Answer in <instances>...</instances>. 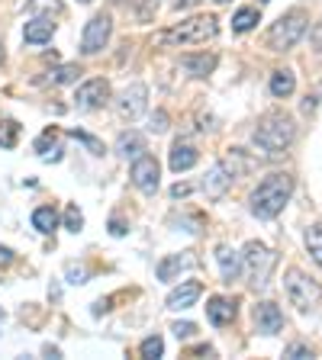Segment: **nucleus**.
Returning <instances> with one entry per match:
<instances>
[{"label": "nucleus", "instance_id": "obj_1", "mask_svg": "<svg viewBox=\"0 0 322 360\" xmlns=\"http://www.w3.org/2000/svg\"><path fill=\"white\" fill-rule=\"evenodd\" d=\"M290 193H293L290 174H268V177L252 190L248 206H252V212H255L258 219H274V216H280L284 206L290 202Z\"/></svg>", "mask_w": 322, "mask_h": 360}, {"label": "nucleus", "instance_id": "obj_2", "mask_svg": "<svg viewBox=\"0 0 322 360\" xmlns=\"http://www.w3.org/2000/svg\"><path fill=\"white\" fill-rule=\"evenodd\" d=\"M293 139H297V126H293V116H287V112L274 110V112H268V116L258 120L255 145L264 151V155H271V158L284 155V151L293 145Z\"/></svg>", "mask_w": 322, "mask_h": 360}, {"label": "nucleus", "instance_id": "obj_3", "mask_svg": "<svg viewBox=\"0 0 322 360\" xmlns=\"http://www.w3.org/2000/svg\"><path fill=\"white\" fill-rule=\"evenodd\" d=\"M245 171H252V161L245 158V151L229 148L223 161H216V165L210 167V174L203 177V193L210 196V200H219L225 190L233 187V180H239Z\"/></svg>", "mask_w": 322, "mask_h": 360}, {"label": "nucleus", "instance_id": "obj_4", "mask_svg": "<svg viewBox=\"0 0 322 360\" xmlns=\"http://www.w3.org/2000/svg\"><path fill=\"white\" fill-rule=\"evenodd\" d=\"M219 32V20L216 16H194V20H184L171 30L158 32L155 36V45H203L216 39Z\"/></svg>", "mask_w": 322, "mask_h": 360}, {"label": "nucleus", "instance_id": "obj_5", "mask_svg": "<svg viewBox=\"0 0 322 360\" xmlns=\"http://www.w3.org/2000/svg\"><path fill=\"white\" fill-rule=\"evenodd\" d=\"M274 264H278V255L271 251L261 241H248L245 255H242V267L248 274V283L252 290H264L271 283V274H274Z\"/></svg>", "mask_w": 322, "mask_h": 360}, {"label": "nucleus", "instance_id": "obj_6", "mask_svg": "<svg viewBox=\"0 0 322 360\" xmlns=\"http://www.w3.org/2000/svg\"><path fill=\"white\" fill-rule=\"evenodd\" d=\"M306 30H309V16L303 13V10H290V13H284L268 30L271 52H287V49H293V45L306 36Z\"/></svg>", "mask_w": 322, "mask_h": 360}, {"label": "nucleus", "instance_id": "obj_7", "mask_svg": "<svg viewBox=\"0 0 322 360\" xmlns=\"http://www.w3.org/2000/svg\"><path fill=\"white\" fill-rule=\"evenodd\" d=\"M284 290H287L290 306H297L300 312H309V309H316L322 302V286L316 283V280H309L306 274L297 267H290L284 274Z\"/></svg>", "mask_w": 322, "mask_h": 360}, {"label": "nucleus", "instance_id": "obj_8", "mask_svg": "<svg viewBox=\"0 0 322 360\" xmlns=\"http://www.w3.org/2000/svg\"><path fill=\"white\" fill-rule=\"evenodd\" d=\"M110 32H113L110 13L90 16V22L84 26V36H81V52H84V55H97L100 49L110 42Z\"/></svg>", "mask_w": 322, "mask_h": 360}, {"label": "nucleus", "instance_id": "obj_9", "mask_svg": "<svg viewBox=\"0 0 322 360\" xmlns=\"http://www.w3.org/2000/svg\"><path fill=\"white\" fill-rule=\"evenodd\" d=\"M145 106H149V87L145 84H129L126 90L120 94V100H116V110H120V116L123 120H129V122H135L139 116L145 112Z\"/></svg>", "mask_w": 322, "mask_h": 360}, {"label": "nucleus", "instance_id": "obj_10", "mask_svg": "<svg viewBox=\"0 0 322 360\" xmlns=\"http://www.w3.org/2000/svg\"><path fill=\"white\" fill-rule=\"evenodd\" d=\"M158 174H161V167H158V161L151 155H139L132 161V184L142 193H155L158 190Z\"/></svg>", "mask_w": 322, "mask_h": 360}, {"label": "nucleus", "instance_id": "obj_11", "mask_svg": "<svg viewBox=\"0 0 322 360\" xmlns=\"http://www.w3.org/2000/svg\"><path fill=\"white\" fill-rule=\"evenodd\" d=\"M106 100H110V84H106L104 77H94V81L78 87L75 103H78V110H100Z\"/></svg>", "mask_w": 322, "mask_h": 360}, {"label": "nucleus", "instance_id": "obj_12", "mask_svg": "<svg viewBox=\"0 0 322 360\" xmlns=\"http://www.w3.org/2000/svg\"><path fill=\"white\" fill-rule=\"evenodd\" d=\"M255 325L261 335H278L284 328V312L274 302H258L255 306Z\"/></svg>", "mask_w": 322, "mask_h": 360}, {"label": "nucleus", "instance_id": "obj_13", "mask_svg": "<svg viewBox=\"0 0 322 360\" xmlns=\"http://www.w3.org/2000/svg\"><path fill=\"white\" fill-rule=\"evenodd\" d=\"M200 292H203V283L200 280H184V283L178 286V290L168 292V309H190L197 300H200Z\"/></svg>", "mask_w": 322, "mask_h": 360}, {"label": "nucleus", "instance_id": "obj_14", "mask_svg": "<svg viewBox=\"0 0 322 360\" xmlns=\"http://www.w3.org/2000/svg\"><path fill=\"white\" fill-rule=\"evenodd\" d=\"M194 257H190V251H184V255H165L161 261H158V267H155V274H158V280H174L180 274V270H187V267H194Z\"/></svg>", "mask_w": 322, "mask_h": 360}, {"label": "nucleus", "instance_id": "obj_15", "mask_svg": "<svg viewBox=\"0 0 322 360\" xmlns=\"http://www.w3.org/2000/svg\"><path fill=\"white\" fill-rule=\"evenodd\" d=\"M216 261H219V274H223V280L225 283H233V280L239 277V270H242V255L233 251L229 245H219L216 248Z\"/></svg>", "mask_w": 322, "mask_h": 360}, {"label": "nucleus", "instance_id": "obj_16", "mask_svg": "<svg viewBox=\"0 0 322 360\" xmlns=\"http://www.w3.org/2000/svg\"><path fill=\"white\" fill-rule=\"evenodd\" d=\"M200 161V151L194 148V145H187V142H174V148H171V171L174 174H180V171H190V167Z\"/></svg>", "mask_w": 322, "mask_h": 360}, {"label": "nucleus", "instance_id": "obj_17", "mask_svg": "<svg viewBox=\"0 0 322 360\" xmlns=\"http://www.w3.org/2000/svg\"><path fill=\"white\" fill-rule=\"evenodd\" d=\"M206 319H210L213 325H229L235 319V302L225 300V296H213V300L206 302Z\"/></svg>", "mask_w": 322, "mask_h": 360}, {"label": "nucleus", "instance_id": "obj_18", "mask_svg": "<svg viewBox=\"0 0 322 360\" xmlns=\"http://www.w3.org/2000/svg\"><path fill=\"white\" fill-rule=\"evenodd\" d=\"M55 36V22L52 20H45V16H39V20L26 22V32H23V39L30 45H42V42H52Z\"/></svg>", "mask_w": 322, "mask_h": 360}, {"label": "nucleus", "instance_id": "obj_19", "mask_svg": "<svg viewBox=\"0 0 322 360\" xmlns=\"http://www.w3.org/2000/svg\"><path fill=\"white\" fill-rule=\"evenodd\" d=\"M116 151H120V158H126V161H135V158L145 151V139L139 132H123L120 139H116Z\"/></svg>", "mask_w": 322, "mask_h": 360}, {"label": "nucleus", "instance_id": "obj_20", "mask_svg": "<svg viewBox=\"0 0 322 360\" xmlns=\"http://www.w3.org/2000/svg\"><path fill=\"white\" fill-rule=\"evenodd\" d=\"M293 90H297V77H293L290 68H280V71H274V75H271V94H274L278 100L290 97Z\"/></svg>", "mask_w": 322, "mask_h": 360}, {"label": "nucleus", "instance_id": "obj_21", "mask_svg": "<svg viewBox=\"0 0 322 360\" xmlns=\"http://www.w3.org/2000/svg\"><path fill=\"white\" fill-rule=\"evenodd\" d=\"M180 65L187 68L194 77H206L216 68V55H187V58H180Z\"/></svg>", "mask_w": 322, "mask_h": 360}, {"label": "nucleus", "instance_id": "obj_22", "mask_svg": "<svg viewBox=\"0 0 322 360\" xmlns=\"http://www.w3.org/2000/svg\"><path fill=\"white\" fill-rule=\"evenodd\" d=\"M32 225H36L42 235H52L55 225H58V212H55V206H39V210L32 212Z\"/></svg>", "mask_w": 322, "mask_h": 360}, {"label": "nucleus", "instance_id": "obj_23", "mask_svg": "<svg viewBox=\"0 0 322 360\" xmlns=\"http://www.w3.org/2000/svg\"><path fill=\"white\" fill-rule=\"evenodd\" d=\"M258 22H261V10L245 7V10H239V13H235L233 30H235V32H248V30H255Z\"/></svg>", "mask_w": 322, "mask_h": 360}, {"label": "nucleus", "instance_id": "obj_24", "mask_svg": "<svg viewBox=\"0 0 322 360\" xmlns=\"http://www.w3.org/2000/svg\"><path fill=\"white\" fill-rule=\"evenodd\" d=\"M306 251L313 255V261L322 267V222H316L313 229H306Z\"/></svg>", "mask_w": 322, "mask_h": 360}, {"label": "nucleus", "instance_id": "obj_25", "mask_svg": "<svg viewBox=\"0 0 322 360\" xmlns=\"http://www.w3.org/2000/svg\"><path fill=\"white\" fill-rule=\"evenodd\" d=\"M20 142V122L4 120L0 122V148H16Z\"/></svg>", "mask_w": 322, "mask_h": 360}, {"label": "nucleus", "instance_id": "obj_26", "mask_svg": "<svg viewBox=\"0 0 322 360\" xmlns=\"http://www.w3.org/2000/svg\"><path fill=\"white\" fill-rule=\"evenodd\" d=\"M78 75H81V68L78 65H61L58 71H52V81L55 84H75Z\"/></svg>", "mask_w": 322, "mask_h": 360}, {"label": "nucleus", "instance_id": "obj_27", "mask_svg": "<svg viewBox=\"0 0 322 360\" xmlns=\"http://www.w3.org/2000/svg\"><path fill=\"white\" fill-rule=\"evenodd\" d=\"M139 351H142V357H161V354H165V341H161L158 335H151V338H145L142 341Z\"/></svg>", "mask_w": 322, "mask_h": 360}, {"label": "nucleus", "instance_id": "obj_28", "mask_svg": "<svg viewBox=\"0 0 322 360\" xmlns=\"http://www.w3.org/2000/svg\"><path fill=\"white\" fill-rule=\"evenodd\" d=\"M26 7H30V13H61L58 0H30Z\"/></svg>", "mask_w": 322, "mask_h": 360}, {"label": "nucleus", "instance_id": "obj_29", "mask_svg": "<svg viewBox=\"0 0 322 360\" xmlns=\"http://www.w3.org/2000/svg\"><path fill=\"white\" fill-rule=\"evenodd\" d=\"M65 229H68V232H81V229H84V216H81V210H78V206H68Z\"/></svg>", "mask_w": 322, "mask_h": 360}, {"label": "nucleus", "instance_id": "obj_30", "mask_svg": "<svg viewBox=\"0 0 322 360\" xmlns=\"http://www.w3.org/2000/svg\"><path fill=\"white\" fill-rule=\"evenodd\" d=\"M71 135H75L78 142H84V145H87V148L94 151V155H104V145H100L97 139H94V135H87V132H78V129H71Z\"/></svg>", "mask_w": 322, "mask_h": 360}, {"label": "nucleus", "instance_id": "obj_31", "mask_svg": "<svg viewBox=\"0 0 322 360\" xmlns=\"http://www.w3.org/2000/svg\"><path fill=\"white\" fill-rule=\"evenodd\" d=\"M165 129H168V112H161V110H158L155 116H151V120H149V132L161 135V132H165Z\"/></svg>", "mask_w": 322, "mask_h": 360}, {"label": "nucleus", "instance_id": "obj_32", "mask_svg": "<svg viewBox=\"0 0 322 360\" xmlns=\"http://www.w3.org/2000/svg\"><path fill=\"white\" fill-rule=\"evenodd\" d=\"M155 13H158V0H142V4H139V20L142 22H149Z\"/></svg>", "mask_w": 322, "mask_h": 360}, {"label": "nucleus", "instance_id": "obj_33", "mask_svg": "<svg viewBox=\"0 0 322 360\" xmlns=\"http://www.w3.org/2000/svg\"><path fill=\"white\" fill-rule=\"evenodd\" d=\"M284 357H290V360H303V357H313V351H309L306 345H290L284 351Z\"/></svg>", "mask_w": 322, "mask_h": 360}, {"label": "nucleus", "instance_id": "obj_34", "mask_svg": "<svg viewBox=\"0 0 322 360\" xmlns=\"http://www.w3.org/2000/svg\"><path fill=\"white\" fill-rule=\"evenodd\" d=\"M194 331H197L194 322H178V325H174V335H178V338H194Z\"/></svg>", "mask_w": 322, "mask_h": 360}, {"label": "nucleus", "instance_id": "obj_35", "mask_svg": "<svg viewBox=\"0 0 322 360\" xmlns=\"http://www.w3.org/2000/svg\"><path fill=\"white\" fill-rule=\"evenodd\" d=\"M309 39H313V49H316V52H322V22H316V26H313Z\"/></svg>", "mask_w": 322, "mask_h": 360}, {"label": "nucleus", "instance_id": "obj_36", "mask_svg": "<svg viewBox=\"0 0 322 360\" xmlns=\"http://www.w3.org/2000/svg\"><path fill=\"white\" fill-rule=\"evenodd\" d=\"M68 277H71V283H84L87 274H84V267H75V264H71V267H68Z\"/></svg>", "mask_w": 322, "mask_h": 360}, {"label": "nucleus", "instance_id": "obj_37", "mask_svg": "<svg viewBox=\"0 0 322 360\" xmlns=\"http://www.w3.org/2000/svg\"><path fill=\"white\" fill-rule=\"evenodd\" d=\"M200 0H171V7L174 10H190V7H197Z\"/></svg>", "mask_w": 322, "mask_h": 360}, {"label": "nucleus", "instance_id": "obj_38", "mask_svg": "<svg viewBox=\"0 0 322 360\" xmlns=\"http://www.w3.org/2000/svg\"><path fill=\"white\" fill-rule=\"evenodd\" d=\"M10 261H13V251H10V248H4V245H0V267H7Z\"/></svg>", "mask_w": 322, "mask_h": 360}, {"label": "nucleus", "instance_id": "obj_39", "mask_svg": "<svg viewBox=\"0 0 322 360\" xmlns=\"http://www.w3.org/2000/svg\"><path fill=\"white\" fill-rule=\"evenodd\" d=\"M110 232L116 235V238H120V235H126V225H123L120 219H113V222H110Z\"/></svg>", "mask_w": 322, "mask_h": 360}, {"label": "nucleus", "instance_id": "obj_40", "mask_svg": "<svg viewBox=\"0 0 322 360\" xmlns=\"http://www.w3.org/2000/svg\"><path fill=\"white\" fill-rule=\"evenodd\" d=\"M187 193H190V187H187V184H178V187L171 190V196H187Z\"/></svg>", "mask_w": 322, "mask_h": 360}, {"label": "nucleus", "instance_id": "obj_41", "mask_svg": "<svg viewBox=\"0 0 322 360\" xmlns=\"http://www.w3.org/2000/svg\"><path fill=\"white\" fill-rule=\"evenodd\" d=\"M313 110H316V97H313V94H309V97L303 100V112H313Z\"/></svg>", "mask_w": 322, "mask_h": 360}, {"label": "nucleus", "instance_id": "obj_42", "mask_svg": "<svg viewBox=\"0 0 322 360\" xmlns=\"http://www.w3.org/2000/svg\"><path fill=\"white\" fill-rule=\"evenodd\" d=\"M0 65H4V49H0Z\"/></svg>", "mask_w": 322, "mask_h": 360}, {"label": "nucleus", "instance_id": "obj_43", "mask_svg": "<svg viewBox=\"0 0 322 360\" xmlns=\"http://www.w3.org/2000/svg\"><path fill=\"white\" fill-rule=\"evenodd\" d=\"M81 4H94V0H81Z\"/></svg>", "mask_w": 322, "mask_h": 360}, {"label": "nucleus", "instance_id": "obj_44", "mask_svg": "<svg viewBox=\"0 0 322 360\" xmlns=\"http://www.w3.org/2000/svg\"><path fill=\"white\" fill-rule=\"evenodd\" d=\"M216 4H229V0H216Z\"/></svg>", "mask_w": 322, "mask_h": 360}, {"label": "nucleus", "instance_id": "obj_45", "mask_svg": "<svg viewBox=\"0 0 322 360\" xmlns=\"http://www.w3.org/2000/svg\"><path fill=\"white\" fill-rule=\"evenodd\" d=\"M258 4H268V0H258Z\"/></svg>", "mask_w": 322, "mask_h": 360}]
</instances>
